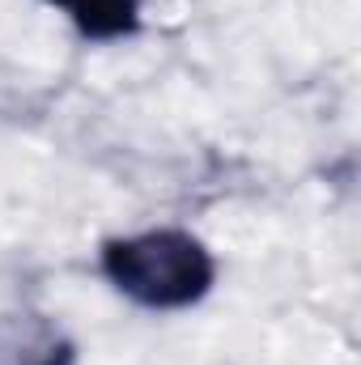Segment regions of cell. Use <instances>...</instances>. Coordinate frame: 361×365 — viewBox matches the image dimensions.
<instances>
[{"label": "cell", "mask_w": 361, "mask_h": 365, "mask_svg": "<svg viewBox=\"0 0 361 365\" xmlns=\"http://www.w3.org/2000/svg\"><path fill=\"white\" fill-rule=\"evenodd\" d=\"M47 4L60 9L90 43L132 38L141 30V9H145V0H47Z\"/></svg>", "instance_id": "cell-3"}, {"label": "cell", "mask_w": 361, "mask_h": 365, "mask_svg": "<svg viewBox=\"0 0 361 365\" xmlns=\"http://www.w3.org/2000/svg\"><path fill=\"white\" fill-rule=\"evenodd\" d=\"M102 276L145 310H187L208 297L217 264L187 230H149L102 242Z\"/></svg>", "instance_id": "cell-1"}, {"label": "cell", "mask_w": 361, "mask_h": 365, "mask_svg": "<svg viewBox=\"0 0 361 365\" xmlns=\"http://www.w3.org/2000/svg\"><path fill=\"white\" fill-rule=\"evenodd\" d=\"M0 365H77V344L39 310L0 314Z\"/></svg>", "instance_id": "cell-2"}]
</instances>
